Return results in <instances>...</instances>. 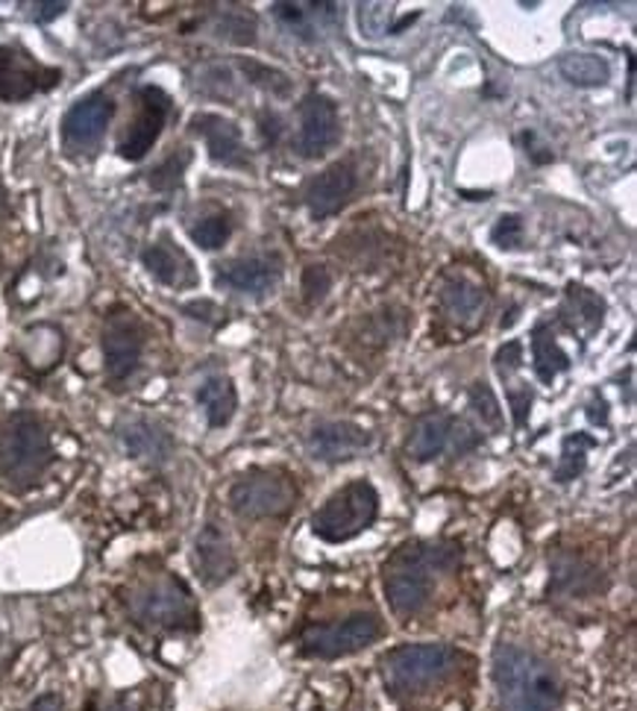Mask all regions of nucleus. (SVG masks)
Masks as SVG:
<instances>
[{"mask_svg": "<svg viewBox=\"0 0 637 711\" xmlns=\"http://www.w3.org/2000/svg\"><path fill=\"white\" fill-rule=\"evenodd\" d=\"M462 562L453 541H409L385 565V594L397 618H414L432 597L435 574H450Z\"/></svg>", "mask_w": 637, "mask_h": 711, "instance_id": "obj_1", "label": "nucleus"}, {"mask_svg": "<svg viewBox=\"0 0 637 711\" xmlns=\"http://www.w3.org/2000/svg\"><path fill=\"white\" fill-rule=\"evenodd\" d=\"M493 685L502 711H556L565 697L553 665L517 644L493 650Z\"/></svg>", "mask_w": 637, "mask_h": 711, "instance_id": "obj_2", "label": "nucleus"}, {"mask_svg": "<svg viewBox=\"0 0 637 711\" xmlns=\"http://www.w3.org/2000/svg\"><path fill=\"white\" fill-rule=\"evenodd\" d=\"M465 662V653H458L450 644H402L388 650L379 662L383 682L394 700H418L437 685H444L450 676L458 674Z\"/></svg>", "mask_w": 637, "mask_h": 711, "instance_id": "obj_3", "label": "nucleus"}, {"mask_svg": "<svg viewBox=\"0 0 637 711\" xmlns=\"http://www.w3.org/2000/svg\"><path fill=\"white\" fill-rule=\"evenodd\" d=\"M50 462H54L50 436L36 415L19 411L0 427V479L10 488L24 492L30 485H36Z\"/></svg>", "mask_w": 637, "mask_h": 711, "instance_id": "obj_4", "label": "nucleus"}, {"mask_svg": "<svg viewBox=\"0 0 637 711\" xmlns=\"http://www.w3.org/2000/svg\"><path fill=\"white\" fill-rule=\"evenodd\" d=\"M379 515V492L367 479H355L338 488L315 515H311V532L327 544H344L353 541L374 527Z\"/></svg>", "mask_w": 637, "mask_h": 711, "instance_id": "obj_5", "label": "nucleus"}, {"mask_svg": "<svg viewBox=\"0 0 637 711\" xmlns=\"http://www.w3.org/2000/svg\"><path fill=\"white\" fill-rule=\"evenodd\" d=\"M300 497L297 479L280 467H255L238 476L229 488V506L238 518H283Z\"/></svg>", "mask_w": 637, "mask_h": 711, "instance_id": "obj_6", "label": "nucleus"}, {"mask_svg": "<svg viewBox=\"0 0 637 711\" xmlns=\"http://www.w3.org/2000/svg\"><path fill=\"white\" fill-rule=\"evenodd\" d=\"M383 639V620L374 611H355L344 620L309 623L300 632V653L309 658H344Z\"/></svg>", "mask_w": 637, "mask_h": 711, "instance_id": "obj_7", "label": "nucleus"}, {"mask_svg": "<svg viewBox=\"0 0 637 711\" xmlns=\"http://www.w3.org/2000/svg\"><path fill=\"white\" fill-rule=\"evenodd\" d=\"M138 623L159 627V630H192L197 620L192 594L173 576H162L156 583H147L141 591L129 600Z\"/></svg>", "mask_w": 637, "mask_h": 711, "instance_id": "obj_8", "label": "nucleus"}, {"mask_svg": "<svg viewBox=\"0 0 637 711\" xmlns=\"http://www.w3.org/2000/svg\"><path fill=\"white\" fill-rule=\"evenodd\" d=\"M479 441H482L479 432L467 427L465 420L446 415V411H429V415L418 418L406 450L414 462H435L444 453L465 456L474 448H479Z\"/></svg>", "mask_w": 637, "mask_h": 711, "instance_id": "obj_9", "label": "nucleus"}, {"mask_svg": "<svg viewBox=\"0 0 637 711\" xmlns=\"http://www.w3.org/2000/svg\"><path fill=\"white\" fill-rule=\"evenodd\" d=\"M136 101V115H133V121H129L118 142V154L127 162H138V159H145L150 154V147L156 145V138H159L164 121H168V112H171V98L156 86H145Z\"/></svg>", "mask_w": 637, "mask_h": 711, "instance_id": "obj_10", "label": "nucleus"}, {"mask_svg": "<svg viewBox=\"0 0 637 711\" xmlns=\"http://www.w3.org/2000/svg\"><path fill=\"white\" fill-rule=\"evenodd\" d=\"M62 74L45 68L27 50L0 45V101H27L36 92H47L59 82Z\"/></svg>", "mask_w": 637, "mask_h": 711, "instance_id": "obj_11", "label": "nucleus"}, {"mask_svg": "<svg viewBox=\"0 0 637 711\" xmlns=\"http://www.w3.org/2000/svg\"><path fill=\"white\" fill-rule=\"evenodd\" d=\"M341 121L332 98L311 92L300 103V129H297V154L306 159H318L338 145Z\"/></svg>", "mask_w": 637, "mask_h": 711, "instance_id": "obj_12", "label": "nucleus"}, {"mask_svg": "<svg viewBox=\"0 0 637 711\" xmlns=\"http://www.w3.org/2000/svg\"><path fill=\"white\" fill-rule=\"evenodd\" d=\"M112 115H115V103L106 94L94 92L82 98L65 112L62 119V145L68 154H82L91 147L101 145L103 133L110 127Z\"/></svg>", "mask_w": 637, "mask_h": 711, "instance_id": "obj_13", "label": "nucleus"}, {"mask_svg": "<svg viewBox=\"0 0 637 711\" xmlns=\"http://www.w3.org/2000/svg\"><path fill=\"white\" fill-rule=\"evenodd\" d=\"M141 347H145V336L138 320L129 312H118L106 320L103 329V359H106V374L112 383H124L133 371L138 368L141 359Z\"/></svg>", "mask_w": 637, "mask_h": 711, "instance_id": "obj_14", "label": "nucleus"}, {"mask_svg": "<svg viewBox=\"0 0 637 711\" xmlns=\"http://www.w3.org/2000/svg\"><path fill=\"white\" fill-rule=\"evenodd\" d=\"M215 280H218L220 289H229V292L264 297L283 280V256L262 253L232 259L227 264H218V276Z\"/></svg>", "mask_w": 637, "mask_h": 711, "instance_id": "obj_15", "label": "nucleus"}, {"mask_svg": "<svg viewBox=\"0 0 637 711\" xmlns=\"http://www.w3.org/2000/svg\"><path fill=\"white\" fill-rule=\"evenodd\" d=\"M371 441H374L371 432L353 420H327L306 436V450L311 459L335 465V462L359 456L362 450L371 448Z\"/></svg>", "mask_w": 637, "mask_h": 711, "instance_id": "obj_16", "label": "nucleus"}, {"mask_svg": "<svg viewBox=\"0 0 637 711\" xmlns=\"http://www.w3.org/2000/svg\"><path fill=\"white\" fill-rule=\"evenodd\" d=\"M355 183L359 180H355V171L350 162L329 165L327 171L311 177L306 183V192H303V201L309 206L311 218L323 221L329 215H338L346 206V201L353 198Z\"/></svg>", "mask_w": 637, "mask_h": 711, "instance_id": "obj_17", "label": "nucleus"}, {"mask_svg": "<svg viewBox=\"0 0 637 711\" xmlns=\"http://www.w3.org/2000/svg\"><path fill=\"white\" fill-rule=\"evenodd\" d=\"M192 129L203 136L209 147L212 162L224 165V168H250V154H247L244 136L238 129L236 121L224 119V115H212L201 112L192 119Z\"/></svg>", "mask_w": 637, "mask_h": 711, "instance_id": "obj_18", "label": "nucleus"}, {"mask_svg": "<svg viewBox=\"0 0 637 711\" xmlns=\"http://www.w3.org/2000/svg\"><path fill=\"white\" fill-rule=\"evenodd\" d=\"M437 297H441V309L462 327H476L479 318H482L485 306H488L485 285L474 276L462 274V271H453V274L444 276Z\"/></svg>", "mask_w": 637, "mask_h": 711, "instance_id": "obj_19", "label": "nucleus"}, {"mask_svg": "<svg viewBox=\"0 0 637 711\" xmlns=\"http://www.w3.org/2000/svg\"><path fill=\"white\" fill-rule=\"evenodd\" d=\"M141 262L150 271L153 280H159L162 285H171V289H189V285H197V271H194V262L189 256L182 253L180 247L173 245L171 238L164 236L162 241H156L141 253Z\"/></svg>", "mask_w": 637, "mask_h": 711, "instance_id": "obj_20", "label": "nucleus"}, {"mask_svg": "<svg viewBox=\"0 0 637 711\" xmlns=\"http://www.w3.org/2000/svg\"><path fill=\"white\" fill-rule=\"evenodd\" d=\"M194 562H197L201 579L206 585H220L224 579H229V576L236 574V553L229 548L227 535H224L215 523H209V527L197 535Z\"/></svg>", "mask_w": 637, "mask_h": 711, "instance_id": "obj_21", "label": "nucleus"}, {"mask_svg": "<svg viewBox=\"0 0 637 711\" xmlns=\"http://www.w3.org/2000/svg\"><path fill=\"white\" fill-rule=\"evenodd\" d=\"M602 318H605V303H602L600 294H593L591 289H584V285H570V289H567L561 320H565L570 332L593 336V332L602 327Z\"/></svg>", "mask_w": 637, "mask_h": 711, "instance_id": "obj_22", "label": "nucleus"}, {"mask_svg": "<svg viewBox=\"0 0 637 711\" xmlns=\"http://www.w3.org/2000/svg\"><path fill=\"white\" fill-rule=\"evenodd\" d=\"M197 403H201L203 411H206L209 427H227L238 409L236 385H232L229 376H209V380L197 388Z\"/></svg>", "mask_w": 637, "mask_h": 711, "instance_id": "obj_23", "label": "nucleus"}, {"mask_svg": "<svg viewBox=\"0 0 637 711\" xmlns=\"http://www.w3.org/2000/svg\"><path fill=\"white\" fill-rule=\"evenodd\" d=\"M121 436H124V444L136 459L162 462L171 453V436L159 424H150V420H129Z\"/></svg>", "mask_w": 637, "mask_h": 711, "instance_id": "obj_24", "label": "nucleus"}, {"mask_svg": "<svg viewBox=\"0 0 637 711\" xmlns=\"http://www.w3.org/2000/svg\"><path fill=\"white\" fill-rule=\"evenodd\" d=\"M532 359H535V374L544 380V383H553L561 371L570 368V356L558 347L556 332L553 327L541 320L532 332Z\"/></svg>", "mask_w": 637, "mask_h": 711, "instance_id": "obj_25", "label": "nucleus"}, {"mask_svg": "<svg viewBox=\"0 0 637 711\" xmlns=\"http://www.w3.org/2000/svg\"><path fill=\"white\" fill-rule=\"evenodd\" d=\"M558 71L570 86L579 89H600L611 80V65L605 56L596 54H567L558 63Z\"/></svg>", "mask_w": 637, "mask_h": 711, "instance_id": "obj_26", "label": "nucleus"}, {"mask_svg": "<svg viewBox=\"0 0 637 711\" xmlns=\"http://www.w3.org/2000/svg\"><path fill=\"white\" fill-rule=\"evenodd\" d=\"M596 585V571L576 556H558L553 567V588L565 594H584Z\"/></svg>", "mask_w": 637, "mask_h": 711, "instance_id": "obj_27", "label": "nucleus"}, {"mask_svg": "<svg viewBox=\"0 0 637 711\" xmlns=\"http://www.w3.org/2000/svg\"><path fill=\"white\" fill-rule=\"evenodd\" d=\"M596 444V438L576 432V436L565 438V448H561V459L556 467V483H570L576 476L582 474L588 465V450Z\"/></svg>", "mask_w": 637, "mask_h": 711, "instance_id": "obj_28", "label": "nucleus"}, {"mask_svg": "<svg viewBox=\"0 0 637 711\" xmlns=\"http://www.w3.org/2000/svg\"><path fill=\"white\" fill-rule=\"evenodd\" d=\"M189 236L203 250H218L232 236V221H229V215H206V218L194 221L192 227H189Z\"/></svg>", "mask_w": 637, "mask_h": 711, "instance_id": "obj_29", "label": "nucleus"}, {"mask_svg": "<svg viewBox=\"0 0 637 711\" xmlns=\"http://www.w3.org/2000/svg\"><path fill=\"white\" fill-rule=\"evenodd\" d=\"M189 162H192V154H189V150H177V154L168 156V159L150 173V185L159 189V192H171V189H177V185L182 183V173H185Z\"/></svg>", "mask_w": 637, "mask_h": 711, "instance_id": "obj_30", "label": "nucleus"}, {"mask_svg": "<svg viewBox=\"0 0 637 711\" xmlns=\"http://www.w3.org/2000/svg\"><path fill=\"white\" fill-rule=\"evenodd\" d=\"M391 7H385V3H367V7H359V24L367 36H385V33H391Z\"/></svg>", "mask_w": 637, "mask_h": 711, "instance_id": "obj_31", "label": "nucleus"}, {"mask_svg": "<svg viewBox=\"0 0 637 711\" xmlns=\"http://www.w3.org/2000/svg\"><path fill=\"white\" fill-rule=\"evenodd\" d=\"M470 406H474V409L482 415V424H488L491 429L502 427L500 403H497L493 392L485 383H476L474 388H470Z\"/></svg>", "mask_w": 637, "mask_h": 711, "instance_id": "obj_32", "label": "nucleus"}, {"mask_svg": "<svg viewBox=\"0 0 637 711\" xmlns=\"http://www.w3.org/2000/svg\"><path fill=\"white\" fill-rule=\"evenodd\" d=\"M491 241L502 250H514L523 245V218L520 215H502L491 229Z\"/></svg>", "mask_w": 637, "mask_h": 711, "instance_id": "obj_33", "label": "nucleus"}, {"mask_svg": "<svg viewBox=\"0 0 637 711\" xmlns=\"http://www.w3.org/2000/svg\"><path fill=\"white\" fill-rule=\"evenodd\" d=\"M329 285H332V276L323 264H309L306 274H303V292H306V301L320 303L327 297Z\"/></svg>", "mask_w": 637, "mask_h": 711, "instance_id": "obj_34", "label": "nucleus"}, {"mask_svg": "<svg viewBox=\"0 0 637 711\" xmlns=\"http://www.w3.org/2000/svg\"><path fill=\"white\" fill-rule=\"evenodd\" d=\"M520 356H523V347H520V341H509V345L502 347L500 353H497V371H500L502 380H509L511 371H517Z\"/></svg>", "mask_w": 637, "mask_h": 711, "instance_id": "obj_35", "label": "nucleus"}, {"mask_svg": "<svg viewBox=\"0 0 637 711\" xmlns=\"http://www.w3.org/2000/svg\"><path fill=\"white\" fill-rule=\"evenodd\" d=\"M509 403H511V409H514V424H517V427H523V424H526V409L528 406H532V392H528V388H511L509 392Z\"/></svg>", "mask_w": 637, "mask_h": 711, "instance_id": "obj_36", "label": "nucleus"}, {"mask_svg": "<svg viewBox=\"0 0 637 711\" xmlns=\"http://www.w3.org/2000/svg\"><path fill=\"white\" fill-rule=\"evenodd\" d=\"M33 10H36L33 12V19L36 21H54V19H59L65 10H68V3H36Z\"/></svg>", "mask_w": 637, "mask_h": 711, "instance_id": "obj_37", "label": "nucleus"}, {"mask_svg": "<svg viewBox=\"0 0 637 711\" xmlns=\"http://www.w3.org/2000/svg\"><path fill=\"white\" fill-rule=\"evenodd\" d=\"M0 212H3V189H0Z\"/></svg>", "mask_w": 637, "mask_h": 711, "instance_id": "obj_38", "label": "nucleus"}]
</instances>
